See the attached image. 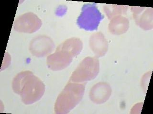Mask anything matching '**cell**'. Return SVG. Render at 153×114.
<instances>
[{"label": "cell", "mask_w": 153, "mask_h": 114, "mask_svg": "<svg viewBox=\"0 0 153 114\" xmlns=\"http://www.w3.org/2000/svg\"><path fill=\"white\" fill-rule=\"evenodd\" d=\"M12 87L14 92L20 95L22 102L26 104L38 101L45 91L44 84L30 71L17 74L13 81Z\"/></svg>", "instance_id": "6da1fadb"}, {"label": "cell", "mask_w": 153, "mask_h": 114, "mask_svg": "<svg viewBox=\"0 0 153 114\" xmlns=\"http://www.w3.org/2000/svg\"><path fill=\"white\" fill-rule=\"evenodd\" d=\"M85 89L84 84L75 82L68 83L56 99L54 108L55 113H69L81 101Z\"/></svg>", "instance_id": "7a4b0ae2"}, {"label": "cell", "mask_w": 153, "mask_h": 114, "mask_svg": "<svg viewBox=\"0 0 153 114\" xmlns=\"http://www.w3.org/2000/svg\"><path fill=\"white\" fill-rule=\"evenodd\" d=\"M99 69V61L96 58L86 57L73 72L70 81L81 83L93 80L98 75Z\"/></svg>", "instance_id": "3957f363"}, {"label": "cell", "mask_w": 153, "mask_h": 114, "mask_svg": "<svg viewBox=\"0 0 153 114\" xmlns=\"http://www.w3.org/2000/svg\"><path fill=\"white\" fill-rule=\"evenodd\" d=\"M104 18L95 4H86L82 8V12L77 20L80 28L87 31L97 30L101 20Z\"/></svg>", "instance_id": "277c9868"}, {"label": "cell", "mask_w": 153, "mask_h": 114, "mask_svg": "<svg viewBox=\"0 0 153 114\" xmlns=\"http://www.w3.org/2000/svg\"><path fill=\"white\" fill-rule=\"evenodd\" d=\"M42 25V20L36 14L33 12H28L16 19L13 28L18 32L33 33L39 30Z\"/></svg>", "instance_id": "5b68a950"}, {"label": "cell", "mask_w": 153, "mask_h": 114, "mask_svg": "<svg viewBox=\"0 0 153 114\" xmlns=\"http://www.w3.org/2000/svg\"><path fill=\"white\" fill-rule=\"evenodd\" d=\"M74 58L75 57L70 52L57 47L54 54L48 56L47 65L51 70H62L70 65Z\"/></svg>", "instance_id": "8992f818"}, {"label": "cell", "mask_w": 153, "mask_h": 114, "mask_svg": "<svg viewBox=\"0 0 153 114\" xmlns=\"http://www.w3.org/2000/svg\"><path fill=\"white\" fill-rule=\"evenodd\" d=\"M54 48V43L49 37L39 36L33 39L30 43V51L33 56L44 57L52 51Z\"/></svg>", "instance_id": "52a82bcc"}, {"label": "cell", "mask_w": 153, "mask_h": 114, "mask_svg": "<svg viewBox=\"0 0 153 114\" xmlns=\"http://www.w3.org/2000/svg\"><path fill=\"white\" fill-rule=\"evenodd\" d=\"M111 89L108 84L104 82L97 83L94 86L90 92V98L94 103H104L111 95Z\"/></svg>", "instance_id": "ba28073f"}, {"label": "cell", "mask_w": 153, "mask_h": 114, "mask_svg": "<svg viewBox=\"0 0 153 114\" xmlns=\"http://www.w3.org/2000/svg\"><path fill=\"white\" fill-rule=\"evenodd\" d=\"M90 45L97 58L104 56L108 50L107 41L101 32L94 33L91 36Z\"/></svg>", "instance_id": "9c48e42d"}, {"label": "cell", "mask_w": 153, "mask_h": 114, "mask_svg": "<svg viewBox=\"0 0 153 114\" xmlns=\"http://www.w3.org/2000/svg\"><path fill=\"white\" fill-rule=\"evenodd\" d=\"M143 7H134V17L136 20V23L145 30H149L152 28V8H145L144 12H142Z\"/></svg>", "instance_id": "30bf717a"}, {"label": "cell", "mask_w": 153, "mask_h": 114, "mask_svg": "<svg viewBox=\"0 0 153 114\" xmlns=\"http://www.w3.org/2000/svg\"><path fill=\"white\" fill-rule=\"evenodd\" d=\"M129 26L128 19L122 15L116 16L111 19L109 29L112 34L120 35L126 32Z\"/></svg>", "instance_id": "8fae6325"}, {"label": "cell", "mask_w": 153, "mask_h": 114, "mask_svg": "<svg viewBox=\"0 0 153 114\" xmlns=\"http://www.w3.org/2000/svg\"><path fill=\"white\" fill-rule=\"evenodd\" d=\"M58 47L68 51L76 57L82 50L83 43L79 38H72L63 42Z\"/></svg>", "instance_id": "7c38bea8"}, {"label": "cell", "mask_w": 153, "mask_h": 114, "mask_svg": "<svg viewBox=\"0 0 153 114\" xmlns=\"http://www.w3.org/2000/svg\"><path fill=\"white\" fill-rule=\"evenodd\" d=\"M127 6L122 5H108L104 7V10L107 16L110 20L116 16L121 15L127 11Z\"/></svg>", "instance_id": "4fadbf2b"}]
</instances>
